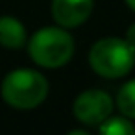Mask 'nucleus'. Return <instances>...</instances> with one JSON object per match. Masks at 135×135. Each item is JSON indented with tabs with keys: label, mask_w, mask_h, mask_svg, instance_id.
Returning a JSON list of instances; mask_svg holds the SVG:
<instances>
[{
	"label": "nucleus",
	"mask_w": 135,
	"mask_h": 135,
	"mask_svg": "<svg viewBox=\"0 0 135 135\" xmlns=\"http://www.w3.org/2000/svg\"><path fill=\"white\" fill-rule=\"evenodd\" d=\"M48 80L33 69H15L8 72L0 85L2 100L13 109H35L48 96Z\"/></svg>",
	"instance_id": "obj_1"
},
{
	"label": "nucleus",
	"mask_w": 135,
	"mask_h": 135,
	"mask_svg": "<svg viewBox=\"0 0 135 135\" xmlns=\"http://www.w3.org/2000/svg\"><path fill=\"white\" fill-rule=\"evenodd\" d=\"M28 56L32 61L43 69L65 67L74 56V39L61 26L39 28L26 43Z\"/></svg>",
	"instance_id": "obj_2"
},
{
	"label": "nucleus",
	"mask_w": 135,
	"mask_h": 135,
	"mask_svg": "<svg viewBox=\"0 0 135 135\" xmlns=\"http://www.w3.org/2000/svg\"><path fill=\"white\" fill-rule=\"evenodd\" d=\"M89 67L102 78H122L135 67V48L124 37L98 39L89 50Z\"/></svg>",
	"instance_id": "obj_3"
},
{
	"label": "nucleus",
	"mask_w": 135,
	"mask_h": 135,
	"mask_svg": "<svg viewBox=\"0 0 135 135\" xmlns=\"http://www.w3.org/2000/svg\"><path fill=\"white\" fill-rule=\"evenodd\" d=\"M113 98L102 91V89H87L80 93L72 104V115L74 118L87 126L94 128L100 126L111 113H113Z\"/></svg>",
	"instance_id": "obj_4"
},
{
	"label": "nucleus",
	"mask_w": 135,
	"mask_h": 135,
	"mask_svg": "<svg viewBox=\"0 0 135 135\" xmlns=\"http://www.w3.org/2000/svg\"><path fill=\"white\" fill-rule=\"evenodd\" d=\"M94 9V0H52V19L57 26L72 30L81 26Z\"/></svg>",
	"instance_id": "obj_5"
},
{
	"label": "nucleus",
	"mask_w": 135,
	"mask_h": 135,
	"mask_svg": "<svg viewBox=\"0 0 135 135\" xmlns=\"http://www.w3.org/2000/svg\"><path fill=\"white\" fill-rule=\"evenodd\" d=\"M28 35L24 24L11 17V15H2L0 17V46L8 50H19L26 46Z\"/></svg>",
	"instance_id": "obj_6"
},
{
	"label": "nucleus",
	"mask_w": 135,
	"mask_h": 135,
	"mask_svg": "<svg viewBox=\"0 0 135 135\" xmlns=\"http://www.w3.org/2000/svg\"><path fill=\"white\" fill-rule=\"evenodd\" d=\"M115 105L118 107L120 115L135 120V78L126 81L118 89L117 98H115Z\"/></svg>",
	"instance_id": "obj_7"
},
{
	"label": "nucleus",
	"mask_w": 135,
	"mask_h": 135,
	"mask_svg": "<svg viewBox=\"0 0 135 135\" xmlns=\"http://www.w3.org/2000/svg\"><path fill=\"white\" fill-rule=\"evenodd\" d=\"M100 133L104 135H133L135 133V126L131 122V118L128 117H107L100 126H98Z\"/></svg>",
	"instance_id": "obj_8"
},
{
	"label": "nucleus",
	"mask_w": 135,
	"mask_h": 135,
	"mask_svg": "<svg viewBox=\"0 0 135 135\" xmlns=\"http://www.w3.org/2000/svg\"><path fill=\"white\" fill-rule=\"evenodd\" d=\"M124 39H126V41H128V43H129V45L135 48V22H133V24H131V26L126 30V35H124Z\"/></svg>",
	"instance_id": "obj_9"
},
{
	"label": "nucleus",
	"mask_w": 135,
	"mask_h": 135,
	"mask_svg": "<svg viewBox=\"0 0 135 135\" xmlns=\"http://www.w3.org/2000/svg\"><path fill=\"white\" fill-rule=\"evenodd\" d=\"M124 2H126V6H128L131 11H135V0H124Z\"/></svg>",
	"instance_id": "obj_10"
}]
</instances>
